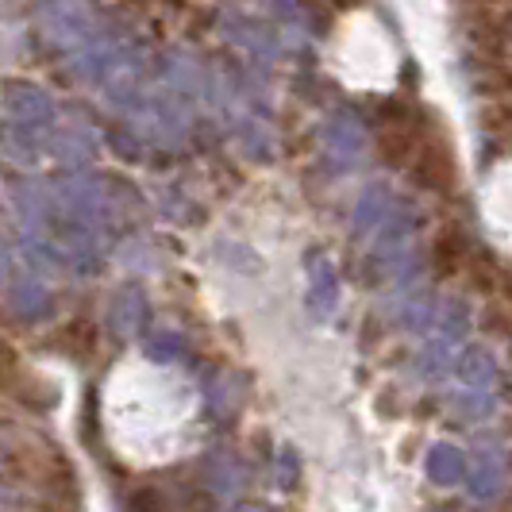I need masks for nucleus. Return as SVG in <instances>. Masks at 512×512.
Here are the masks:
<instances>
[{
	"label": "nucleus",
	"instance_id": "f257e3e1",
	"mask_svg": "<svg viewBox=\"0 0 512 512\" xmlns=\"http://www.w3.org/2000/svg\"><path fill=\"white\" fill-rule=\"evenodd\" d=\"M366 147H370V139H366V128L355 116L339 112V116L328 120V128H324V158L332 162V170H339V174L355 170L366 158Z\"/></svg>",
	"mask_w": 512,
	"mask_h": 512
},
{
	"label": "nucleus",
	"instance_id": "f03ea898",
	"mask_svg": "<svg viewBox=\"0 0 512 512\" xmlns=\"http://www.w3.org/2000/svg\"><path fill=\"white\" fill-rule=\"evenodd\" d=\"M405 162L416 170V178L424 181V185H432V189H451V181H455V166H451L447 143H439V139H420L416 135V143H412Z\"/></svg>",
	"mask_w": 512,
	"mask_h": 512
},
{
	"label": "nucleus",
	"instance_id": "7ed1b4c3",
	"mask_svg": "<svg viewBox=\"0 0 512 512\" xmlns=\"http://www.w3.org/2000/svg\"><path fill=\"white\" fill-rule=\"evenodd\" d=\"M4 108H8V116L20 124V128H43V124H51L54 116V104L51 97L43 93V89H35V85H12L8 93H4Z\"/></svg>",
	"mask_w": 512,
	"mask_h": 512
},
{
	"label": "nucleus",
	"instance_id": "20e7f679",
	"mask_svg": "<svg viewBox=\"0 0 512 512\" xmlns=\"http://www.w3.org/2000/svg\"><path fill=\"white\" fill-rule=\"evenodd\" d=\"M505 478H509V459H505V451H478L474 455V466L466 462V478L462 482H470V493L474 497H497L501 489H505Z\"/></svg>",
	"mask_w": 512,
	"mask_h": 512
},
{
	"label": "nucleus",
	"instance_id": "39448f33",
	"mask_svg": "<svg viewBox=\"0 0 512 512\" xmlns=\"http://www.w3.org/2000/svg\"><path fill=\"white\" fill-rule=\"evenodd\" d=\"M47 27H51L54 39L66 43V47H77V43H85L93 35V24H89V16H85V8L77 0H54L47 8Z\"/></svg>",
	"mask_w": 512,
	"mask_h": 512
},
{
	"label": "nucleus",
	"instance_id": "423d86ee",
	"mask_svg": "<svg viewBox=\"0 0 512 512\" xmlns=\"http://www.w3.org/2000/svg\"><path fill=\"white\" fill-rule=\"evenodd\" d=\"M339 305V274L328 258H312V270H308V308L312 316H332Z\"/></svg>",
	"mask_w": 512,
	"mask_h": 512
},
{
	"label": "nucleus",
	"instance_id": "0eeeda50",
	"mask_svg": "<svg viewBox=\"0 0 512 512\" xmlns=\"http://www.w3.org/2000/svg\"><path fill=\"white\" fill-rule=\"evenodd\" d=\"M397 201H401V197H393V189H389V185H370V189L362 193L359 208H355V231H359V239H370L374 228H378L385 216L393 212Z\"/></svg>",
	"mask_w": 512,
	"mask_h": 512
},
{
	"label": "nucleus",
	"instance_id": "6e6552de",
	"mask_svg": "<svg viewBox=\"0 0 512 512\" xmlns=\"http://www.w3.org/2000/svg\"><path fill=\"white\" fill-rule=\"evenodd\" d=\"M424 470H428V478L443 489L462 486V478H466V455H462L455 443H436V447L428 451V459H424Z\"/></svg>",
	"mask_w": 512,
	"mask_h": 512
},
{
	"label": "nucleus",
	"instance_id": "1a4fd4ad",
	"mask_svg": "<svg viewBox=\"0 0 512 512\" xmlns=\"http://www.w3.org/2000/svg\"><path fill=\"white\" fill-rule=\"evenodd\" d=\"M428 332H432V339H447V343H459L462 335L470 332V308L462 305V301H455V297H447L443 305L432 308Z\"/></svg>",
	"mask_w": 512,
	"mask_h": 512
},
{
	"label": "nucleus",
	"instance_id": "9d476101",
	"mask_svg": "<svg viewBox=\"0 0 512 512\" xmlns=\"http://www.w3.org/2000/svg\"><path fill=\"white\" fill-rule=\"evenodd\" d=\"M108 324H112V332H120V335L139 332V324H143V297H139V293H120V297L112 301Z\"/></svg>",
	"mask_w": 512,
	"mask_h": 512
},
{
	"label": "nucleus",
	"instance_id": "9b49d317",
	"mask_svg": "<svg viewBox=\"0 0 512 512\" xmlns=\"http://www.w3.org/2000/svg\"><path fill=\"white\" fill-rule=\"evenodd\" d=\"M493 374H497L493 355H489V351H482V347L466 351V355L459 359V378L466 385H489V382H493Z\"/></svg>",
	"mask_w": 512,
	"mask_h": 512
},
{
	"label": "nucleus",
	"instance_id": "f8f14e48",
	"mask_svg": "<svg viewBox=\"0 0 512 512\" xmlns=\"http://www.w3.org/2000/svg\"><path fill=\"white\" fill-rule=\"evenodd\" d=\"M205 470L212 489H220V493H231V489H239V482H243V470H239V462L231 459V455H212Z\"/></svg>",
	"mask_w": 512,
	"mask_h": 512
},
{
	"label": "nucleus",
	"instance_id": "ddd939ff",
	"mask_svg": "<svg viewBox=\"0 0 512 512\" xmlns=\"http://www.w3.org/2000/svg\"><path fill=\"white\" fill-rule=\"evenodd\" d=\"M58 158H62L66 166H85V162L93 158V139L81 135V131H62V139H58Z\"/></svg>",
	"mask_w": 512,
	"mask_h": 512
},
{
	"label": "nucleus",
	"instance_id": "4468645a",
	"mask_svg": "<svg viewBox=\"0 0 512 512\" xmlns=\"http://www.w3.org/2000/svg\"><path fill=\"white\" fill-rule=\"evenodd\" d=\"M466 258V239L459 231H447L439 235V247H436V262H439V274H455Z\"/></svg>",
	"mask_w": 512,
	"mask_h": 512
},
{
	"label": "nucleus",
	"instance_id": "2eb2a0df",
	"mask_svg": "<svg viewBox=\"0 0 512 512\" xmlns=\"http://www.w3.org/2000/svg\"><path fill=\"white\" fill-rule=\"evenodd\" d=\"M147 355L158 362H174L185 355V343H181L178 332H154L151 339H147Z\"/></svg>",
	"mask_w": 512,
	"mask_h": 512
},
{
	"label": "nucleus",
	"instance_id": "dca6fc26",
	"mask_svg": "<svg viewBox=\"0 0 512 512\" xmlns=\"http://www.w3.org/2000/svg\"><path fill=\"white\" fill-rule=\"evenodd\" d=\"M489 409H493V401H489L486 385H474V393H470V397H466V401L459 405V412L466 416V420H470V416L478 420V416H486Z\"/></svg>",
	"mask_w": 512,
	"mask_h": 512
}]
</instances>
